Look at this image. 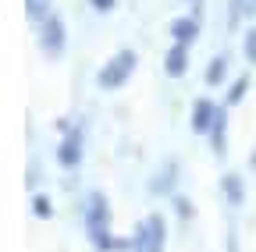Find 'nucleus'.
<instances>
[{
    "instance_id": "nucleus-16",
    "label": "nucleus",
    "mask_w": 256,
    "mask_h": 252,
    "mask_svg": "<svg viewBox=\"0 0 256 252\" xmlns=\"http://www.w3.org/2000/svg\"><path fill=\"white\" fill-rule=\"evenodd\" d=\"M32 217H36V220H50V217H54V203H50V196L32 192Z\"/></svg>"
},
{
    "instance_id": "nucleus-6",
    "label": "nucleus",
    "mask_w": 256,
    "mask_h": 252,
    "mask_svg": "<svg viewBox=\"0 0 256 252\" xmlns=\"http://www.w3.org/2000/svg\"><path fill=\"white\" fill-rule=\"evenodd\" d=\"M178 181H182L178 160H164V164H160V167L150 174L146 192H150L153 199H174V196H178Z\"/></svg>"
},
{
    "instance_id": "nucleus-15",
    "label": "nucleus",
    "mask_w": 256,
    "mask_h": 252,
    "mask_svg": "<svg viewBox=\"0 0 256 252\" xmlns=\"http://www.w3.org/2000/svg\"><path fill=\"white\" fill-rule=\"evenodd\" d=\"M242 60L249 68H256V25H249L242 32Z\"/></svg>"
},
{
    "instance_id": "nucleus-21",
    "label": "nucleus",
    "mask_w": 256,
    "mask_h": 252,
    "mask_svg": "<svg viewBox=\"0 0 256 252\" xmlns=\"http://www.w3.org/2000/svg\"><path fill=\"white\" fill-rule=\"evenodd\" d=\"M246 18H256V0H246Z\"/></svg>"
},
{
    "instance_id": "nucleus-3",
    "label": "nucleus",
    "mask_w": 256,
    "mask_h": 252,
    "mask_svg": "<svg viewBox=\"0 0 256 252\" xmlns=\"http://www.w3.org/2000/svg\"><path fill=\"white\" fill-rule=\"evenodd\" d=\"M86 160V124L82 121H60V142H57V164L64 171H78Z\"/></svg>"
},
{
    "instance_id": "nucleus-9",
    "label": "nucleus",
    "mask_w": 256,
    "mask_h": 252,
    "mask_svg": "<svg viewBox=\"0 0 256 252\" xmlns=\"http://www.w3.org/2000/svg\"><path fill=\"white\" fill-rule=\"evenodd\" d=\"M200 25H203V18H196V14H178L171 21V43H182L192 50V43L200 39Z\"/></svg>"
},
{
    "instance_id": "nucleus-10",
    "label": "nucleus",
    "mask_w": 256,
    "mask_h": 252,
    "mask_svg": "<svg viewBox=\"0 0 256 252\" xmlns=\"http://www.w3.org/2000/svg\"><path fill=\"white\" fill-rule=\"evenodd\" d=\"M220 196H224V203H228L232 213H238L246 206V178L235 174V171H228V174L220 178Z\"/></svg>"
},
{
    "instance_id": "nucleus-11",
    "label": "nucleus",
    "mask_w": 256,
    "mask_h": 252,
    "mask_svg": "<svg viewBox=\"0 0 256 252\" xmlns=\"http://www.w3.org/2000/svg\"><path fill=\"white\" fill-rule=\"evenodd\" d=\"M164 71H168V78H185V71H188V46H182V43H171L168 46V53H164Z\"/></svg>"
},
{
    "instance_id": "nucleus-4",
    "label": "nucleus",
    "mask_w": 256,
    "mask_h": 252,
    "mask_svg": "<svg viewBox=\"0 0 256 252\" xmlns=\"http://www.w3.org/2000/svg\"><path fill=\"white\" fill-rule=\"evenodd\" d=\"M128 242H132L128 252H168V224H164V217L146 213Z\"/></svg>"
},
{
    "instance_id": "nucleus-18",
    "label": "nucleus",
    "mask_w": 256,
    "mask_h": 252,
    "mask_svg": "<svg viewBox=\"0 0 256 252\" xmlns=\"http://www.w3.org/2000/svg\"><path fill=\"white\" fill-rule=\"evenodd\" d=\"M242 18H246V0H228V28H238Z\"/></svg>"
},
{
    "instance_id": "nucleus-7",
    "label": "nucleus",
    "mask_w": 256,
    "mask_h": 252,
    "mask_svg": "<svg viewBox=\"0 0 256 252\" xmlns=\"http://www.w3.org/2000/svg\"><path fill=\"white\" fill-rule=\"evenodd\" d=\"M217 110H220V103H217V100H206V96H200L196 103H192V110H188V128L196 132V135H203V139H206L210 124L217 121Z\"/></svg>"
},
{
    "instance_id": "nucleus-19",
    "label": "nucleus",
    "mask_w": 256,
    "mask_h": 252,
    "mask_svg": "<svg viewBox=\"0 0 256 252\" xmlns=\"http://www.w3.org/2000/svg\"><path fill=\"white\" fill-rule=\"evenodd\" d=\"M89 7H92L96 14H110V11L118 7V0H89Z\"/></svg>"
},
{
    "instance_id": "nucleus-17",
    "label": "nucleus",
    "mask_w": 256,
    "mask_h": 252,
    "mask_svg": "<svg viewBox=\"0 0 256 252\" xmlns=\"http://www.w3.org/2000/svg\"><path fill=\"white\" fill-rule=\"evenodd\" d=\"M171 203H174V217L182 220V224H188V220L196 217V206H192V199H185L182 192H178V196H174Z\"/></svg>"
},
{
    "instance_id": "nucleus-12",
    "label": "nucleus",
    "mask_w": 256,
    "mask_h": 252,
    "mask_svg": "<svg viewBox=\"0 0 256 252\" xmlns=\"http://www.w3.org/2000/svg\"><path fill=\"white\" fill-rule=\"evenodd\" d=\"M203 82L214 89V85H224L228 82V53L224 50H217L210 60H206V71H203Z\"/></svg>"
},
{
    "instance_id": "nucleus-2",
    "label": "nucleus",
    "mask_w": 256,
    "mask_h": 252,
    "mask_svg": "<svg viewBox=\"0 0 256 252\" xmlns=\"http://www.w3.org/2000/svg\"><path fill=\"white\" fill-rule=\"evenodd\" d=\"M136 68H139V53L132 46H121L107 64L96 71V85H100L104 92H118V89H124L128 82H132Z\"/></svg>"
},
{
    "instance_id": "nucleus-8",
    "label": "nucleus",
    "mask_w": 256,
    "mask_h": 252,
    "mask_svg": "<svg viewBox=\"0 0 256 252\" xmlns=\"http://www.w3.org/2000/svg\"><path fill=\"white\" fill-rule=\"evenodd\" d=\"M228 107L220 103L217 110V121L210 124V132H206V142H210V153L217 156V160H228Z\"/></svg>"
},
{
    "instance_id": "nucleus-22",
    "label": "nucleus",
    "mask_w": 256,
    "mask_h": 252,
    "mask_svg": "<svg viewBox=\"0 0 256 252\" xmlns=\"http://www.w3.org/2000/svg\"><path fill=\"white\" fill-rule=\"evenodd\" d=\"M252 167H256V153H252Z\"/></svg>"
},
{
    "instance_id": "nucleus-13",
    "label": "nucleus",
    "mask_w": 256,
    "mask_h": 252,
    "mask_svg": "<svg viewBox=\"0 0 256 252\" xmlns=\"http://www.w3.org/2000/svg\"><path fill=\"white\" fill-rule=\"evenodd\" d=\"M249 85H252V78H249V71L246 75H238L232 85H228V96H224V107H228V110H235L242 100H246V92H249Z\"/></svg>"
},
{
    "instance_id": "nucleus-14",
    "label": "nucleus",
    "mask_w": 256,
    "mask_h": 252,
    "mask_svg": "<svg viewBox=\"0 0 256 252\" xmlns=\"http://www.w3.org/2000/svg\"><path fill=\"white\" fill-rule=\"evenodd\" d=\"M46 14H54V0H25V18L32 25H40Z\"/></svg>"
},
{
    "instance_id": "nucleus-20",
    "label": "nucleus",
    "mask_w": 256,
    "mask_h": 252,
    "mask_svg": "<svg viewBox=\"0 0 256 252\" xmlns=\"http://www.w3.org/2000/svg\"><path fill=\"white\" fill-rule=\"evenodd\" d=\"M228 252H238V235H235V224H232V231H228Z\"/></svg>"
},
{
    "instance_id": "nucleus-1",
    "label": "nucleus",
    "mask_w": 256,
    "mask_h": 252,
    "mask_svg": "<svg viewBox=\"0 0 256 252\" xmlns=\"http://www.w3.org/2000/svg\"><path fill=\"white\" fill-rule=\"evenodd\" d=\"M82 228H86V238L92 245V252H128V238H114L110 235V203L100 188L82 199Z\"/></svg>"
},
{
    "instance_id": "nucleus-5",
    "label": "nucleus",
    "mask_w": 256,
    "mask_h": 252,
    "mask_svg": "<svg viewBox=\"0 0 256 252\" xmlns=\"http://www.w3.org/2000/svg\"><path fill=\"white\" fill-rule=\"evenodd\" d=\"M36 28H40V53L46 60H60L64 53H68V25H64V18L57 11L46 14Z\"/></svg>"
}]
</instances>
